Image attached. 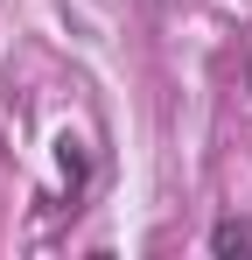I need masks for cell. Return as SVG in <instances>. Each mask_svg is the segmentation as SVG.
<instances>
[{"instance_id": "cell-1", "label": "cell", "mask_w": 252, "mask_h": 260, "mask_svg": "<svg viewBox=\"0 0 252 260\" xmlns=\"http://www.w3.org/2000/svg\"><path fill=\"white\" fill-rule=\"evenodd\" d=\"M210 253H252V225L245 218H217L210 225Z\"/></svg>"}]
</instances>
